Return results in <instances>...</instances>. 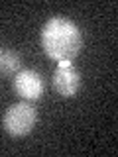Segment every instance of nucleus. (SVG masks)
Returning <instances> with one entry per match:
<instances>
[{
	"label": "nucleus",
	"mask_w": 118,
	"mask_h": 157,
	"mask_svg": "<svg viewBox=\"0 0 118 157\" xmlns=\"http://www.w3.org/2000/svg\"><path fill=\"white\" fill-rule=\"evenodd\" d=\"M12 86H14V90H16V94H20L28 102L37 100V98L43 94V88H45L41 75L36 73V71H32V69H22L20 73H16Z\"/></svg>",
	"instance_id": "obj_4"
},
{
	"label": "nucleus",
	"mask_w": 118,
	"mask_h": 157,
	"mask_svg": "<svg viewBox=\"0 0 118 157\" xmlns=\"http://www.w3.org/2000/svg\"><path fill=\"white\" fill-rule=\"evenodd\" d=\"M51 86H53V90L63 98L75 96L79 92V88H81V73H79L69 61L59 63L57 69L53 71Z\"/></svg>",
	"instance_id": "obj_3"
},
{
	"label": "nucleus",
	"mask_w": 118,
	"mask_h": 157,
	"mask_svg": "<svg viewBox=\"0 0 118 157\" xmlns=\"http://www.w3.org/2000/svg\"><path fill=\"white\" fill-rule=\"evenodd\" d=\"M22 71V57L14 49H0V77H16Z\"/></svg>",
	"instance_id": "obj_5"
},
{
	"label": "nucleus",
	"mask_w": 118,
	"mask_h": 157,
	"mask_svg": "<svg viewBox=\"0 0 118 157\" xmlns=\"http://www.w3.org/2000/svg\"><path fill=\"white\" fill-rule=\"evenodd\" d=\"M36 120H37L36 108L30 104L28 100H24V102L12 104L6 112H4L2 126H4V130H6L10 136L22 137V136H28L30 132L33 130Z\"/></svg>",
	"instance_id": "obj_2"
},
{
	"label": "nucleus",
	"mask_w": 118,
	"mask_h": 157,
	"mask_svg": "<svg viewBox=\"0 0 118 157\" xmlns=\"http://www.w3.org/2000/svg\"><path fill=\"white\" fill-rule=\"evenodd\" d=\"M41 45L49 59L57 63H71L83 47L81 29L67 18H51L41 29Z\"/></svg>",
	"instance_id": "obj_1"
}]
</instances>
